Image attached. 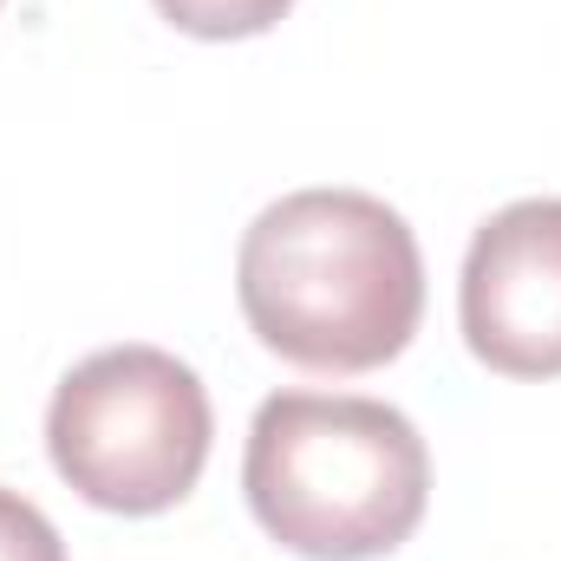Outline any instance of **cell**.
Here are the masks:
<instances>
[{
  "label": "cell",
  "instance_id": "obj_1",
  "mask_svg": "<svg viewBox=\"0 0 561 561\" xmlns=\"http://www.w3.org/2000/svg\"><path fill=\"white\" fill-rule=\"evenodd\" d=\"M249 333L307 373H373L424 320L412 222L366 190H294L268 203L236 255Z\"/></svg>",
  "mask_w": 561,
  "mask_h": 561
},
{
  "label": "cell",
  "instance_id": "obj_2",
  "mask_svg": "<svg viewBox=\"0 0 561 561\" xmlns=\"http://www.w3.org/2000/svg\"><path fill=\"white\" fill-rule=\"evenodd\" d=\"M242 490L287 556L379 561L412 542L431 503L419 424L359 392H275L249 424Z\"/></svg>",
  "mask_w": 561,
  "mask_h": 561
},
{
  "label": "cell",
  "instance_id": "obj_3",
  "mask_svg": "<svg viewBox=\"0 0 561 561\" xmlns=\"http://www.w3.org/2000/svg\"><path fill=\"white\" fill-rule=\"evenodd\" d=\"M216 412L203 379L163 346H105L79 359L46 405V457L92 510L163 516L209 463Z\"/></svg>",
  "mask_w": 561,
  "mask_h": 561
},
{
  "label": "cell",
  "instance_id": "obj_4",
  "mask_svg": "<svg viewBox=\"0 0 561 561\" xmlns=\"http://www.w3.org/2000/svg\"><path fill=\"white\" fill-rule=\"evenodd\" d=\"M457 313L490 373L561 379V196H523L470 236Z\"/></svg>",
  "mask_w": 561,
  "mask_h": 561
},
{
  "label": "cell",
  "instance_id": "obj_5",
  "mask_svg": "<svg viewBox=\"0 0 561 561\" xmlns=\"http://www.w3.org/2000/svg\"><path fill=\"white\" fill-rule=\"evenodd\" d=\"M294 0H157V13L190 39H255Z\"/></svg>",
  "mask_w": 561,
  "mask_h": 561
},
{
  "label": "cell",
  "instance_id": "obj_6",
  "mask_svg": "<svg viewBox=\"0 0 561 561\" xmlns=\"http://www.w3.org/2000/svg\"><path fill=\"white\" fill-rule=\"evenodd\" d=\"M0 561H66V542L46 523V510L7 483H0Z\"/></svg>",
  "mask_w": 561,
  "mask_h": 561
}]
</instances>
